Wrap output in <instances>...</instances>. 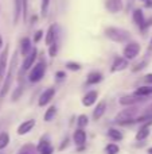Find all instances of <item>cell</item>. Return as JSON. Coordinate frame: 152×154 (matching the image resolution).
<instances>
[{
  "label": "cell",
  "instance_id": "cell-1",
  "mask_svg": "<svg viewBox=\"0 0 152 154\" xmlns=\"http://www.w3.org/2000/svg\"><path fill=\"white\" fill-rule=\"evenodd\" d=\"M16 65H18V53H15L12 56V60H11V65H10V69L7 72V76L4 79V82H3V87L0 89V99L5 97V95L8 93L11 88V84L13 81V75H15V69H16Z\"/></svg>",
  "mask_w": 152,
  "mask_h": 154
},
{
  "label": "cell",
  "instance_id": "cell-2",
  "mask_svg": "<svg viewBox=\"0 0 152 154\" xmlns=\"http://www.w3.org/2000/svg\"><path fill=\"white\" fill-rule=\"evenodd\" d=\"M105 35L109 38L110 41L113 42H117V43H125L129 42V32L124 29H118V27H108L105 30Z\"/></svg>",
  "mask_w": 152,
  "mask_h": 154
},
{
  "label": "cell",
  "instance_id": "cell-3",
  "mask_svg": "<svg viewBox=\"0 0 152 154\" xmlns=\"http://www.w3.org/2000/svg\"><path fill=\"white\" fill-rule=\"evenodd\" d=\"M46 73V64L43 61H39L37 65H34L30 72V76H28V80L30 82H38L43 79Z\"/></svg>",
  "mask_w": 152,
  "mask_h": 154
},
{
  "label": "cell",
  "instance_id": "cell-4",
  "mask_svg": "<svg viewBox=\"0 0 152 154\" xmlns=\"http://www.w3.org/2000/svg\"><path fill=\"white\" fill-rule=\"evenodd\" d=\"M135 111L136 109L135 108H127V109H123V111H120L117 115H116L115 120L117 123H120V125H129V123H132V116H133Z\"/></svg>",
  "mask_w": 152,
  "mask_h": 154
},
{
  "label": "cell",
  "instance_id": "cell-5",
  "mask_svg": "<svg viewBox=\"0 0 152 154\" xmlns=\"http://www.w3.org/2000/svg\"><path fill=\"white\" fill-rule=\"evenodd\" d=\"M140 51V45L137 42H128L127 46L124 48V58L127 60H133Z\"/></svg>",
  "mask_w": 152,
  "mask_h": 154
},
{
  "label": "cell",
  "instance_id": "cell-6",
  "mask_svg": "<svg viewBox=\"0 0 152 154\" xmlns=\"http://www.w3.org/2000/svg\"><path fill=\"white\" fill-rule=\"evenodd\" d=\"M57 38H58V26L57 24H51L47 30V34H46V45L50 46L54 42H57Z\"/></svg>",
  "mask_w": 152,
  "mask_h": 154
},
{
  "label": "cell",
  "instance_id": "cell-7",
  "mask_svg": "<svg viewBox=\"0 0 152 154\" xmlns=\"http://www.w3.org/2000/svg\"><path fill=\"white\" fill-rule=\"evenodd\" d=\"M105 8L110 14H116V12H120L124 8V5L121 0H105Z\"/></svg>",
  "mask_w": 152,
  "mask_h": 154
},
{
  "label": "cell",
  "instance_id": "cell-8",
  "mask_svg": "<svg viewBox=\"0 0 152 154\" xmlns=\"http://www.w3.org/2000/svg\"><path fill=\"white\" fill-rule=\"evenodd\" d=\"M37 56H38V50L35 48H32L31 53H30L28 56H26V58H24V62H23V65H22V72H26V70H28L32 66L34 61L37 60Z\"/></svg>",
  "mask_w": 152,
  "mask_h": 154
},
{
  "label": "cell",
  "instance_id": "cell-9",
  "mask_svg": "<svg viewBox=\"0 0 152 154\" xmlns=\"http://www.w3.org/2000/svg\"><path fill=\"white\" fill-rule=\"evenodd\" d=\"M54 95H55V89H54V88H47V89L43 91V93L40 95L38 104H39L40 107H43V106H46V104H48V103L51 101V99L54 97Z\"/></svg>",
  "mask_w": 152,
  "mask_h": 154
},
{
  "label": "cell",
  "instance_id": "cell-10",
  "mask_svg": "<svg viewBox=\"0 0 152 154\" xmlns=\"http://www.w3.org/2000/svg\"><path fill=\"white\" fill-rule=\"evenodd\" d=\"M7 60H8V46H5L4 50L0 54V81L4 79L5 68H7Z\"/></svg>",
  "mask_w": 152,
  "mask_h": 154
},
{
  "label": "cell",
  "instance_id": "cell-11",
  "mask_svg": "<svg viewBox=\"0 0 152 154\" xmlns=\"http://www.w3.org/2000/svg\"><path fill=\"white\" fill-rule=\"evenodd\" d=\"M127 66H128V60L124 58V57H117V58L113 61L110 70H112V72H120V70L125 69Z\"/></svg>",
  "mask_w": 152,
  "mask_h": 154
},
{
  "label": "cell",
  "instance_id": "cell-12",
  "mask_svg": "<svg viewBox=\"0 0 152 154\" xmlns=\"http://www.w3.org/2000/svg\"><path fill=\"white\" fill-rule=\"evenodd\" d=\"M34 127H35V120L34 119L26 120V122H23L18 127V134H19V135H24V134L30 133V131H31Z\"/></svg>",
  "mask_w": 152,
  "mask_h": 154
},
{
  "label": "cell",
  "instance_id": "cell-13",
  "mask_svg": "<svg viewBox=\"0 0 152 154\" xmlns=\"http://www.w3.org/2000/svg\"><path fill=\"white\" fill-rule=\"evenodd\" d=\"M97 97H98V93H97V91H90V92H88L85 96H83L82 104H83L85 107L93 106V104L97 101Z\"/></svg>",
  "mask_w": 152,
  "mask_h": 154
},
{
  "label": "cell",
  "instance_id": "cell-14",
  "mask_svg": "<svg viewBox=\"0 0 152 154\" xmlns=\"http://www.w3.org/2000/svg\"><path fill=\"white\" fill-rule=\"evenodd\" d=\"M32 50V46H31V41H30V38H23V39L20 41V53L22 56H28L30 53H31Z\"/></svg>",
  "mask_w": 152,
  "mask_h": 154
},
{
  "label": "cell",
  "instance_id": "cell-15",
  "mask_svg": "<svg viewBox=\"0 0 152 154\" xmlns=\"http://www.w3.org/2000/svg\"><path fill=\"white\" fill-rule=\"evenodd\" d=\"M150 125H152V120L147 122V125H144L143 127H140V130L136 134V139L137 141H144L148 135H150Z\"/></svg>",
  "mask_w": 152,
  "mask_h": 154
},
{
  "label": "cell",
  "instance_id": "cell-16",
  "mask_svg": "<svg viewBox=\"0 0 152 154\" xmlns=\"http://www.w3.org/2000/svg\"><path fill=\"white\" fill-rule=\"evenodd\" d=\"M73 138H74L75 145H78V146H82V145L85 143V141H86V133L82 130V128H78V130L74 131V135H73Z\"/></svg>",
  "mask_w": 152,
  "mask_h": 154
},
{
  "label": "cell",
  "instance_id": "cell-17",
  "mask_svg": "<svg viewBox=\"0 0 152 154\" xmlns=\"http://www.w3.org/2000/svg\"><path fill=\"white\" fill-rule=\"evenodd\" d=\"M105 109H107V103H105V101H100V103L97 104V107L94 108V111H93V119L98 120L100 118L104 115Z\"/></svg>",
  "mask_w": 152,
  "mask_h": 154
},
{
  "label": "cell",
  "instance_id": "cell-18",
  "mask_svg": "<svg viewBox=\"0 0 152 154\" xmlns=\"http://www.w3.org/2000/svg\"><path fill=\"white\" fill-rule=\"evenodd\" d=\"M133 20L137 26H140L142 29H145V19H144V15H143L142 10H135L133 11Z\"/></svg>",
  "mask_w": 152,
  "mask_h": 154
},
{
  "label": "cell",
  "instance_id": "cell-19",
  "mask_svg": "<svg viewBox=\"0 0 152 154\" xmlns=\"http://www.w3.org/2000/svg\"><path fill=\"white\" fill-rule=\"evenodd\" d=\"M139 96L136 95H131V96H123V97L120 99V104H123V106H133V104H136L137 101H140Z\"/></svg>",
  "mask_w": 152,
  "mask_h": 154
},
{
  "label": "cell",
  "instance_id": "cell-20",
  "mask_svg": "<svg viewBox=\"0 0 152 154\" xmlns=\"http://www.w3.org/2000/svg\"><path fill=\"white\" fill-rule=\"evenodd\" d=\"M101 80H102V75L100 72H92V73H89L88 77H86V82H88L89 85L97 84V82H100Z\"/></svg>",
  "mask_w": 152,
  "mask_h": 154
},
{
  "label": "cell",
  "instance_id": "cell-21",
  "mask_svg": "<svg viewBox=\"0 0 152 154\" xmlns=\"http://www.w3.org/2000/svg\"><path fill=\"white\" fill-rule=\"evenodd\" d=\"M135 95L139 96V97H147V96L152 95V87H140L135 92Z\"/></svg>",
  "mask_w": 152,
  "mask_h": 154
},
{
  "label": "cell",
  "instance_id": "cell-22",
  "mask_svg": "<svg viewBox=\"0 0 152 154\" xmlns=\"http://www.w3.org/2000/svg\"><path fill=\"white\" fill-rule=\"evenodd\" d=\"M108 135H109V138L112 139V141H121V139H123V133L116 130V128L108 130Z\"/></svg>",
  "mask_w": 152,
  "mask_h": 154
},
{
  "label": "cell",
  "instance_id": "cell-23",
  "mask_svg": "<svg viewBox=\"0 0 152 154\" xmlns=\"http://www.w3.org/2000/svg\"><path fill=\"white\" fill-rule=\"evenodd\" d=\"M55 115H57V107L51 106L45 114V122H51V120L55 118Z\"/></svg>",
  "mask_w": 152,
  "mask_h": 154
},
{
  "label": "cell",
  "instance_id": "cell-24",
  "mask_svg": "<svg viewBox=\"0 0 152 154\" xmlns=\"http://www.w3.org/2000/svg\"><path fill=\"white\" fill-rule=\"evenodd\" d=\"M48 146H51V143H50V141H48V137L47 135H45L43 138H40V142H39V145H38V152H43L45 149H47Z\"/></svg>",
  "mask_w": 152,
  "mask_h": 154
},
{
  "label": "cell",
  "instance_id": "cell-25",
  "mask_svg": "<svg viewBox=\"0 0 152 154\" xmlns=\"http://www.w3.org/2000/svg\"><path fill=\"white\" fill-rule=\"evenodd\" d=\"M22 14V0H15V15H13V23L19 22V16Z\"/></svg>",
  "mask_w": 152,
  "mask_h": 154
},
{
  "label": "cell",
  "instance_id": "cell-26",
  "mask_svg": "<svg viewBox=\"0 0 152 154\" xmlns=\"http://www.w3.org/2000/svg\"><path fill=\"white\" fill-rule=\"evenodd\" d=\"M8 143H10V137H8V134L1 133L0 134V150H3L4 147H7Z\"/></svg>",
  "mask_w": 152,
  "mask_h": 154
},
{
  "label": "cell",
  "instance_id": "cell-27",
  "mask_svg": "<svg viewBox=\"0 0 152 154\" xmlns=\"http://www.w3.org/2000/svg\"><path fill=\"white\" fill-rule=\"evenodd\" d=\"M105 152H107V154H117L118 152H120V149H118L117 145L109 143L107 147H105Z\"/></svg>",
  "mask_w": 152,
  "mask_h": 154
},
{
  "label": "cell",
  "instance_id": "cell-28",
  "mask_svg": "<svg viewBox=\"0 0 152 154\" xmlns=\"http://www.w3.org/2000/svg\"><path fill=\"white\" fill-rule=\"evenodd\" d=\"M27 10H28V0H22V15H23V22H27Z\"/></svg>",
  "mask_w": 152,
  "mask_h": 154
},
{
  "label": "cell",
  "instance_id": "cell-29",
  "mask_svg": "<svg viewBox=\"0 0 152 154\" xmlns=\"http://www.w3.org/2000/svg\"><path fill=\"white\" fill-rule=\"evenodd\" d=\"M77 123H78V126H80L81 128H82V127H85V126H88V123H89L88 116H86V115H80V116H78Z\"/></svg>",
  "mask_w": 152,
  "mask_h": 154
},
{
  "label": "cell",
  "instance_id": "cell-30",
  "mask_svg": "<svg viewBox=\"0 0 152 154\" xmlns=\"http://www.w3.org/2000/svg\"><path fill=\"white\" fill-rule=\"evenodd\" d=\"M48 4H50V0H42V5H40V12H42V16L47 15Z\"/></svg>",
  "mask_w": 152,
  "mask_h": 154
},
{
  "label": "cell",
  "instance_id": "cell-31",
  "mask_svg": "<svg viewBox=\"0 0 152 154\" xmlns=\"http://www.w3.org/2000/svg\"><path fill=\"white\" fill-rule=\"evenodd\" d=\"M66 68H67V69H70V70H80L81 69V65L77 64V62H67Z\"/></svg>",
  "mask_w": 152,
  "mask_h": 154
},
{
  "label": "cell",
  "instance_id": "cell-32",
  "mask_svg": "<svg viewBox=\"0 0 152 154\" xmlns=\"http://www.w3.org/2000/svg\"><path fill=\"white\" fill-rule=\"evenodd\" d=\"M57 51H58V43L54 42L53 45H50V51H48V53H50L51 57H54L57 54Z\"/></svg>",
  "mask_w": 152,
  "mask_h": 154
},
{
  "label": "cell",
  "instance_id": "cell-33",
  "mask_svg": "<svg viewBox=\"0 0 152 154\" xmlns=\"http://www.w3.org/2000/svg\"><path fill=\"white\" fill-rule=\"evenodd\" d=\"M22 93H23V87H18V89L15 91V93H13V96H12L13 100H18V97L22 95Z\"/></svg>",
  "mask_w": 152,
  "mask_h": 154
},
{
  "label": "cell",
  "instance_id": "cell-34",
  "mask_svg": "<svg viewBox=\"0 0 152 154\" xmlns=\"http://www.w3.org/2000/svg\"><path fill=\"white\" fill-rule=\"evenodd\" d=\"M42 37H43V31H42V30H39V31H37V34H35L34 41H35V42H39Z\"/></svg>",
  "mask_w": 152,
  "mask_h": 154
},
{
  "label": "cell",
  "instance_id": "cell-35",
  "mask_svg": "<svg viewBox=\"0 0 152 154\" xmlns=\"http://www.w3.org/2000/svg\"><path fill=\"white\" fill-rule=\"evenodd\" d=\"M145 65H147V61H143V62H140V64H137L136 66L133 68V70H135V72H137V70H139V69H143V68H144Z\"/></svg>",
  "mask_w": 152,
  "mask_h": 154
},
{
  "label": "cell",
  "instance_id": "cell-36",
  "mask_svg": "<svg viewBox=\"0 0 152 154\" xmlns=\"http://www.w3.org/2000/svg\"><path fill=\"white\" fill-rule=\"evenodd\" d=\"M54 153V147L53 146H48L47 149H45L43 152H40L39 154H53Z\"/></svg>",
  "mask_w": 152,
  "mask_h": 154
},
{
  "label": "cell",
  "instance_id": "cell-37",
  "mask_svg": "<svg viewBox=\"0 0 152 154\" xmlns=\"http://www.w3.org/2000/svg\"><path fill=\"white\" fill-rule=\"evenodd\" d=\"M66 75H65V72H57V79L58 80H63Z\"/></svg>",
  "mask_w": 152,
  "mask_h": 154
},
{
  "label": "cell",
  "instance_id": "cell-38",
  "mask_svg": "<svg viewBox=\"0 0 152 154\" xmlns=\"http://www.w3.org/2000/svg\"><path fill=\"white\" fill-rule=\"evenodd\" d=\"M145 82H148V84H152V73H150V75H147L144 77Z\"/></svg>",
  "mask_w": 152,
  "mask_h": 154
},
{
  "label": "cell",
  "instance_id": "cell-39",
  "mask_svg": "<svg viewBox=\"0 0 152 154\" xmlns=\"http://www.w3.org/2000/svg\"><path fill=\"white\" fill-rule=\"evenodd\" d=\"M67 142H69V139H67V138H65L63 143H62V145H61V147H59V150H63V149H65V147H66V146H67Z\"/></svg>",
  "mask_w": 152,
  "mask_h": 154
},
{
  "label": "cell",
  "instance_id": "cell-40",
  "mask_svg": "<svg viewBox=\"0 0 152 154\" xmlns=\"http://www.w3.org/2000/svg\"><path fill=\"white\" fill-rule=\"evenodd\" d=\"M3 48V38H1V35H0V49Z\"/></svg>",
  "mask_w": 152,
  "mask_h": 154
},
{
  "label": "cell",
  "instance_id": "cell-41",
  "mask_svg": "<svg viewBox=\"0 0 152 154\" xmlns=\"http://www.w3.org/2000/svg\"><path fill=\"white\" fill-rule=\"evenodd\" d=\"M148 114H152V104L148 107Z\"/></svg>",
  "mask_w": 152,
  "mask_h": 154
},
{
  "label": "cell",
  "instance_id": "cell-42",
  "mask_svg": "<svg viewBox=\"0 0 152 154\" xmlns=\"http://www.w3.org/2000/svg\"><path fill=\"white\" fill-rule=\"evenodd\" d=\"M148 153L152 154V147H150V149H148Z\"/></svg>",
  "mask_w": 152,
  "mask_h": 154
},
{
  "label": "cell",
  "instance_id": "cell-43",
  "mask_svg": "<svg viewBox=\"0 0 152 154\" xmlns=\"http://www.w3.org/2000/svg\"><path fill=\"white\" fill-rule=\"evenodd\" d=\"M20 154H28V153H26V152H20Z\"/></svg>",
  "mask_w": 152,
  "mask_h": 154
},
{
  "label": "cell",
  "instance_id": "cell-44",
  "mask_svg": "<svg viewBox=\"0 0 152 154\" xmlns=\"http://www.w3.org/2000/svg\"><path fill=\"white\" fill-rule=\"evenodd\" d=\"M143 2H151V0H143Z\"/></svg>",
  "mask_w": 152,
  "mask_h": 154
}]
</instances>
